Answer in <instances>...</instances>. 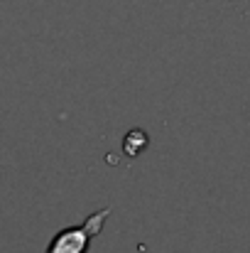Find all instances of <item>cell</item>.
Here are the masks:
<instances>
[{"mask_svg": "<svg viewBox=\"0 0 250 253\" xmlns=\"http://www.w3.org/2000/svg\"><path fill=\"white\" fill-rule=\"evenodd\" d=\"M147 145H150V135H147L143 128H133V130H128V135L123 138V153H125L128 158H138L143 150H147Z\"/></svg>", "mask_w": 250, "mask_h": 253, "instance_id": "7a4b0ae2", "label": "cell"}, {"mask_svg": "<svg viewBox=\"0 0 250 253\" xmlns=\"http://www.w3.org/2000/svg\"><path fill=\"white\" fill-rule=\"evenodd\" d=\"M108 216H110V209L106 207V209L93 211L81 226H67V229H62V231L49 241L47 253H86L91 239L103 231V224H106Z\"/></svg>", "mask_w": 250, "mask_h": 253, "instance_id": "6da1fadb", "label": "cell"}]
</instances>
